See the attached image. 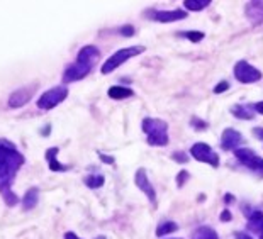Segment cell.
<instances>
[{
	"label": "cell",
	"instance_id": "2e32d148",
	"mask_svg": "<svg viewBox=\"0 0 263 239\" xmlns=\"http://www.w3.org/2000/svg\"><path fill=\"white\" fill-rule=\"evenodd\" d=\"M107 93H109L110 98L122 100V98L131 97L133 95V90H131V88H126V87H110Z\"/></svg>",
	"mask_w": 263,
	"mask_h": 239
},
{
	"label": "cell",
	"instance_id": "8992f818",
	"mask_svg": "<svg viewBox=\"0 0 263 239\" xmlns=\"http://www.w3.org/2000/svg\"><path fill=\"white\" fill-rule=\"evenodd\" d=\"M234 154H236V158H238L239 163L245 165L246 168L251 170L253 173H256V175L263 178V158H260L258 154L253 151V149H250V148H238L236 151H234Z\"/></svg>",
	"mask_w": 263,
	"mask_h": 239
},
{
	"label": "cell",
	"instance_id": "4dcf8cb0",
	"mask_svg": "<svg viewBox=\"0 0 263 239\" xmlns=\"http://www.w3.org/2000/svg\"><path fill=\"white\" fill-rule=\"evenodd\" d=\"M221 221H231V214H229V210H222Z\"/></svg>",
	"mask_w": 263,
	"mask_h": 239
},
{
	"label": "cell",
	"instance_id": "ac0fdd59",
	"mask_svg": "<svg viewBox=\"0 0 263 239\" xmlns=\"http://www.w3.org/2000/svg\"><path fill=\"white\" fill-rule=\"evenodd\" d=\"M209 5H211V0H185L183 7L189 10H194V12H200V10H204L205 7H209Z\"/></svg>",
	"mask_w": 263,
	"mask_h": 239
},
{
	"label": "cell",
	"instance_id": "44dd1931",
	"mask_svg": "<svg viewBox=\"0 0 263 239\" xmlns=\"http://www.w3.org/2000/svg\"><path fill=\"white\" fill-rule=\"evenodd\" d=\"M180 36L185 37V39H189V41H192V43H200L204 39L205 34L200 31H185V32H180Z\"/></svg>",
	"mask_w": 263,
	"mask_h": 239
},
{
	"label": "cell",
	"instance_id": "f1b7e54d",
	"mask_svg": "<svg viewBox=\"0 0 263 239\" xmlns=\"http://www.w3.org/2000/svg\"><path fill=\"white\" fill-rule=\"evenodd\" d=\"M234 239H253V237H251L248 232H236V234H234Z\"/></svg>",
	"mask_w": 263,
	"mask_h": 239
},
{
	"label": "cell",
	"instance_id": "9c48e42d",
	"mask_svg": "<svg viewBox=\"0 0 263 239\" xmlns=\"http://www.w3.org/2000/svg\"><path fill=\"white\" fill-rule=\"evenodd\" d=\"M146 17L156 22H177L180 19L187 17V12L182 9H175V10H146Z\"/></svg>",
	"mask_w": 263,
	"mask_h": 239
},
{
	"label": "cell",
	"instance_id": "5bb4252c",
	"mask_svg": "<svg viewBox=\"0 0 263 239\" xmlns=\"http://www.w3.org/2000/svg\"><path fill=\"white\" fill-rule=\"evenodd\" d=\"M37 202H39V188H36V187L29 188V190L24 193V197L21 198L22 209H24V210L34 209L36 205H37Z\"/></svg>",
	"mask_w": 263,
	"mask_h": 239
},
{
	"label": "cell",
	"instance_id": "4fadbf2b",
	"mask_svg": "<svg viewBox=\"0 0 263 239\" xmlns=\"http://www.w3.org/2000/svg\"><path fill=\"white\" fill-rule=\"evenodd\" d=\"M60 151V148H49L46 154H44V158L49 163V170L51 171H66L70 170V165H61L60 161L57 160V154Z\"/></svg>",
	"mask_w": 263,
	"mask_h": 239
},
{
	"label": "cell",
	"instance_id": "836d02e7",
	"mask_svg": "<svg viewBox=\"0 0 263 239\" xmlns=\"http://www.w3.org/2000/svg\"><path fill=\"white\" fill-rule=\"evenodd\" d=\"M231 200H233V195H231V193H226L224 202H226V204H229V202H231Z\"/></svg>",
	"mask_w": 263,
	"mask_h": 239
},
{
	"label": "cell",
	"instance_id": "e0dca14e",
	"mask_svg": "<svg viewBox=\"0 0 263 239\" xmlns=\"http://www.w3.org/2000/svg\"><path fill=\"white\" fill-rule=\"evenodd\" d=\"M192 239H219V236H217V232L214 229H211V227H207V226H202L194 232Z\"/></svg>",
	"mask_w": 263,
	"mask_h": 239
},
{
	"label": "cell",
	"instance_id": "83f0119b",
	"mask_svg": "<svg viewBox=\"0 0 263 239\" xmlns=\"http://www.w3.org/2000/svg\"><path fill=\"white\" fill-rule=\"evenodd\" d=\"M65 239H80V237H78L77 234H75V232H66V234H65ZM95 239H105L104 236H99V237H95Z\"/></svg>",
	"mask_w": 263,
	"mask_h": 239
},
{
	"label": "cell",
	"instance_id": "ba28073f",
	"mask_svg": "<svg viewBox=\"0 0 263 239\" xmlns=\"http://www.w3.org/2000/svg\"><path fill=\"white\" fill-rule=\"evenodd\" d=\"M234 78L241 83H255L261 78L260 70H256L255 66H251L246 61H238L234 65Z\"/></svg>",
	"mask_w": 263,
	"mask_h": 239
},
{
	"label": "cell",
	"instance_id": "ffe728a7",
	"mask_svg": "<svg viewBox=\"0 0 263 239\" xmlns=\"http://www.w3.org/2000/svg\"><path fill=\"white\" fill-rule=\"evenodd\" d=\"M178 229V226H177V222H163V224H160L158 226V229H156V236H160V237H163L165 234H170V232H175Z\"/></svg>",
	"mask_w": 263,
	"mask_h": 239
},
{
	"label": "cell",
	"instance_id": "7402d4cb",
	"mask_svg": "<svg viewBox=\"0 0 263 239\" xmlns=\"http://www.w3.org/2000/svg\"><path fill=\"white\" fill-rule=\"evenodd\" d=\"M172 158L175 160V161H178V163H187V161H189L187 154L183 153V151H182V153H180V151H175V153L172 154Z\"/></svg>",
	"mask_w": 263,
	"mask_h": 239
},
{
	"label": "cell",
	"instance_id": "5b68a950",
	"mask_svg": "<svg viewBox=\"0 0 263 239\" xmlns=\"http://www.w3.org/2000/svg\"><path fill=\"white\" fill-rule=\"evenodd\" d=\"M66 97H68V88L66 87H53L37 98L36 105H37V109H41V110H51L63 102Z\"/></svg>",
	"mask_w": 263,
	"mask_h": 239
},
{
	"label": "cell",
	"instance_id": "8fae6325",
	"mask_svg": "<svg viewBox=\"0 0 263 239\" xmlns=\"http://www.w3.org/2000/svg\"><path fill=\"white\" fill-rule=\"evenodd\" d=\"M134 182H136V185H138L139 190L146 193V197H148V200L151 202V205H155V207H156V193H155L153 185H151L149 180H148L146 171H144L143 168H139L136 171V176H134Z\"/></svg>",
	"mask_w": 263,
	"mask_h": 239
},
{
	"label": "cell",
	"instance_id": "cb8c5ba5",
	"mask_svg": "<svg viewBox=\"0 0 263 239\" xmlns=\"http://www.w3.org/2000/svg\"><path fill=\"white\" fill-rule=\"evenodd\" d=\"M228 88H229V83H228V82H221L219 85H216L214 93H222V92H226Z\"/></svg>",
	"mask_w": 263,
	"mask_h": 239
},
{
	"label": "cell",
	"instance_id": "d6986e66",
	"mask_svg": "<svg viewBox=\"0 0 263 239\" xmlns=\"http://www.w3.org/2000/svg\"><path fill=\"white\" fill-rule=\"evenodd\" d=\"M104 182H105V178L102 175H88L83 178V183H85L88 188H100L104 185Z\"/></svg>",
	"mask_w": 263,
	"mask_h": 239
},
{
	"label": "cell",
	"instance_id": "277c9868",
	"mask_svg": "<svg viewBox=\"0 0 263 239\" xmlns=\"http://www.w3.org/2000/svg\"><path fill=\"white\" fill-rule=\"evenodd\" d=\"M144 51V46H131V48H122L119 51H116L105 63L102 65V73L109 75L110 71H114L116 68H119L122 63H126L127 59H131L138 54H141Z\"/></svg>",
	"mask_w": 263,
	"mask_h": 239
},
{
	"label": "cell",
	"instance_id": "484cf974",
	"mask_svg": "<svg viewBox=\"0 0 263 239\" xmlns=\"http://www.w3.org/2000/svg\"><path fill=\"white\" fill-rule=\"evenodd\" d=\"M99 156H100V160L104 161V163H107V165H114V158H112V156H107V154H104V153H99Z\"/></svg>",
	"mask_w": 263,
	"mask_h": 239
},
{
	"label": "cell",
	"instance_id": "30bf717a",
	"mask_svg": "<svg viewBox=\"0 0 263 239\" xmlns=\"http://www.w3.org/2000/svg\"><path fill=\"white\" fill-rule=\"evenodd\" d=\"M36 87L37 85H27L12 92V95L9 97V107L19 109V107H24L26 104H29V100L32 98V95H34V92H36Z\"/></svg>",
	"mask_w": 263,
	"mask_h": 239
},
{
	"label": "cell",
	"instance_id": "4316f807",
	"mask_svg": "<svg viewBox=\"0 0 263 239\" xmlns=\"http://www.w3.org/2000/svg\"><path fill=\"white\" fill-rule=\"evenodd\" d=\"M121 32H122V34H124V36L129 37V36H133L134 27H131V26H124V27H122V29H121Z\"/></svg>",
	"mask_w": 263,
	"mask_h": 239
},
{
	"label": "cell",
	"instance_id": "f546056e",
	"mask_svg": "<svg viewBox=\"0 0 263 239\" xmlns=\"http://www.w3.org/2000/svg\"><path fill=\"white\" fill-rule=\"evenodd\" d=\"M253 134L258 137V140H263V129H261V127H256V129H253Z\"/></svg>",
	"mask_w": 263,
	"mask_h": 239
},
{
	"label": "cell",
	"instance_id": "603a6c76",
	"mask_svg": "<svg viewBox=\"0 0 263 239\" xmlns=\"http://www.w3.org/2000/svg\"><path fill=\"white\" fill-rule=\"evenodd\" d=\"M189 171H182V173H178L177 175V185L178 187H182V185H185V182L189 180Z\"/></svg>",
	"mask_w": 263,
	"mask_h": 239
},
{
	"label": "cell",
	"instance_id": "d6a6232c",
	"mask_svg": "<svg viewBox=\"0 0 263 239\" xmlns=\"http://www.w3.org/2000/svg\"><path fill=\"white\" fill-rule=\"evenodd\" d=\"M256 234L260 236V239H263V222H261V226L258 227V231H256Z\"/></svg>",
	"mask_w": 263,
	"mask_h": 239
},
{
	"label": "cell",
	"instance_id": "9a60e30c",
	"mask_svg": "<svg viewBox=\"0 0 263 239\" xmlns=\"http://www.w3.org/2000/svg\"><path fill=\"white\" fill-rule=\"evenodd\" d=\"M231 112L238 119H245V121H251L255 117V107H250L246 104H236L234 107H231Z\"/></svg>",
	"mask_w": 263,
	"mask_h": 239
},
{
	"label": "cell",
	"instance_id": "52a82bcc",
	"mask_svg": "<svg viewBox=\"0 0 263 239\" xmlns=\"http://www.w3.org/2000/svg\"><path fill=\"white\" fill-rule=\"evenodd\" d=\"M190 154L197 161H202V163L214 166V168L219 166V156H217V154L212 151V148L205 143H195L194 146L190 148Z\"/></svg>",
	"mask_w": 263,
	"mask_h": 239
},
{
	"label": "cell",
	"instance_id": "6da1fadb",
	"mask_svg": "<svg viewBox=\"0 0 263 239\" xmlns=\"http://www.w3.org/2000/svg\"><path fill=\"white\" fill-rule=\"evenodd\" d=\"M24 161V154L15 148L14 143L0 140V195L9 207L19 204V197L12 190V183Z\"/></svg>",
	"mask_w": 263,
	"mask_h": 239
},
{
	"label": "cell",
	"instance_id": "7c38bea8",
	"mask_svg": "<svg viewBox=\"0 0 263 239\" xmlns=\"http://www.w3.org/2000/svg\"><path fill=\"white\" fill-rule=\"evenodd\" d=\"M243 141V136L239 134L238 131H234V129H226L224 132H222V136H221V148L224 149V151H236L238 149V144H241Z\"/></svg>",
	"mask_w": 263,
	"mask_h": 239
},
{
	"label": "cell",
	"instance_id": "d4e9b609",
	"mask_svg": "<svg viewBox=\"0 0 263 239\" xmlns=\"http://www.w3.org/2000/svg\"><path fill=\"white\" fill-rule=\"evenodd\" d=\"M194 127H197V129H205L207 127V124L205 122H202V121H199V119H192V122H190Z\"/></svg>",
	"mask_w": 263,
	"mask_h": 239
},
{
	"label": "cell",
	"instance_id": "7a4b0ae2",
	"mask_svg": "<svg viewBox=\"0 0 263 239\" xmlns=\"http://www.w3.org/2000/svg\"><path fill=\"white\" fill-rule=\"evenodd\" d=\"M100 58V51L97 46H83L78 51L77 61L70 65L63 73V83H73L78 80H83L90 73L95 66V61Z\"/></svg>",
	"mask_w": 263,
	"mask_h": 239
},
{
	"label": "cell",
	"instance_id": "3957f363",
	"mask_svg": "<svg viewBox=\"0 0 263 239\" xmlns=\"http://www.w3.org/2000/svg\"><path fill=\"white\" fill-rule=\"evenodd\" d=\"M141 126L149 146H166L168 144V124L165 121L146 117Z\"/></svg>",
	"mask_w": 263,
	"mask_h": 239
},
{
	"label": "cell",
	"instance_id": "1f68e13d",
	"mask_svg": "<svg viewBox=\"0 0 263 239\" xmlns=\"http://www.w3.org/2000/svg\"><path fill=\"white\" fill-rule=\"evenodd\" d=\"M255 112H258V114H263V102H258V104H255Z\"/></svg>",
	"mask_w": 263,
	"mask_h": 239
}]
</instances>
